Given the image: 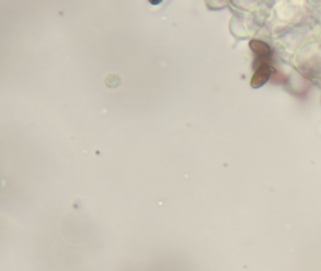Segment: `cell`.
<instances>
[{
    "label": "cell",
    "instance_id": "obj_1",
    "mask_svg": "<svg viewBox=\"0 0 321 271\" xmlns=\"http://www.w3.org/2000/svg\"><path fill=\"white\" fill-rule=\"evenodd\" d=\"M271 72H272L271 68L269 67L268 63L260 65L255 71L254 76L252 79V81H251L252 86L257 88V87H260L263 84H265L266 81L269 79Z\"/></svg>",
    "mask_w": 321,
    "mask_h": 271
},
{
    "label": "cell",
    "instance_id": "obj_2",
    "mask_svg": "<svg viewBox=\"0 0 321 271\" xmlns=\"http://www.w3.org/2000/svg\"><path fill=\"white\" fill-rule=\"evenodd\" d=\"M251 47L254 50V53L256 55V60H261L262 64H265L264 60H269L270 58V48L267 44L263 43L261 41H252L251 42Z\"/></svg>",
    "mask_w": 321,
    "mask_h": 271
},
{
    "label": "cell",
    "instance_id": "obj_3",
    "mask_svg": "<svg viewBox=\"0 0 321 271\" xmlns=\"http://www.w3.org/2000/svg\"><path fill=\"white\" fill-rule=\"evenodd\" d=\"M105 83L107 86L115 88V87L119 86L120 78L116 74H108L105 79Z\"/></svg>",
    "mask_w": 321,
    "mask_h": 271
}]
</instances>
